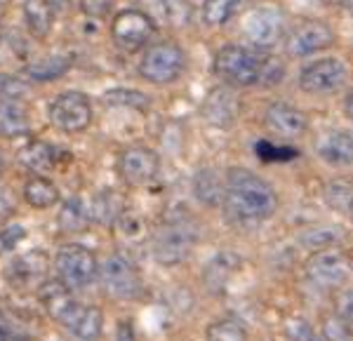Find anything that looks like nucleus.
I'll use <instances>...</instances> for the list:
<instances>
[{"instance_id":"1","label":"nucleus","mask_w":353,"mask_h":341,"mask_svg":"<svg viewBox=\"0 0 353 341\" xmlns=\"http://www.w3.org/2000/svg\"><path fill=\"white\" fill-rule=\"evenodd\" d=\"M224 212L238 226H257L278 212V193L266 179L245 167L226 172Z\"/></svg>"},{"instance_id":"2","label":"nucleus","mask_w":353,"mask_h":341,"mask_svg":"<svg viewBox=\"0 0 353 341\" xmlns=\"http://www.w3.org/2000/svg\"><path fill=\"white\" fill-rule=\"evenodd\" d=\"M38 297L45 309V313L68 329L81 341H97L104 334V313L99 306L81 304L73 297V289L66 287L61 280H45Z\"/></svg>"},{"instance_id":"3","label":"nucleus","mask_w":353,"mask_h":341,"mask_svg":"<svg viewBox=\"0 0 353 341\" xmlns=\"http://www.w3.org/2000/svg\"><path fill=\"white\" fill-rule=\"evenodd\" d=\"M264 54L243 45H224L214 56V73L231 87H252L261 83Z\"/></svg>"},{"instance_id":"4","label":"nucleus","mask_w":353,"mask_h":341,"mask_svg":"<svg viewBox=\"0 0 353 341\" xmlns=\"http://www.w3.org/2000/svg\"><path fill=\"white\" fill-rule=\"evenodd\" d=\"M198 242V229L189 219H172L153 233V257L163 266H176L191 257Z\"/></svg>"},{"instance_id":"5","label":"nucleus","mask_w":353,"mask_h":341,"mask_svg":"<svg viewBox=\"0 0 353 341\" xmlns=\"http://www.w3.org/2000/svg\"><path fill=\"white\" fill-rule=\"evenodd\" d=\"M186 71V54L172 41L156 43L144 52L139 61V73L144 81L153 85L176 83Z\"/></svg>"},{"instance_id":"6","label":"nucleus","mask_w":353,"mask_h":341,"mask_svg":"<svg viewBox=\"0 0 353 341\" xmlns=\"http://www.w3.org/2000/svg\"><path fill=\"white\" fill-rule=\"evenodd\" d=\"M54 266L59 280L66 287H71L73 292L90 287L94 282L97 273H99L94 252L85 245H78V242H68V245L61 247L54 257Z\"/></svg>"},{"instance_id":"7","label":"nucleus","mask_w":353,"mask_h":341,"mask_svg":"<svg viewBox=\"0 0 353 341\" xmlns=\"http://www.w3.org/2000/svg\"><path fill=\"white\" fill-rule=\"evenodd\" d=\"M50 123L66 134L85 132L92 123V104L83 92H61L50 104Z\"/></svg>"},{"instance_id":"8","label":"nucleus","mask_w":353,"mask_h":341,"mask_svg":"<svg viewBox=\"0 0 353 341\" xmlns=\"http://www.w3.org/2000/svg\"><path fill=\"white\" fill-rule=\"evenodd\" d=\"M304 273L313 285L334 289L346 282V278H349V273H351V266L341 249L323 247V249H316V252L304 261Z\"/></svg>"},{"instance_id":"9","label":"nucleus","mask_w":353,"mask_h":341,"mask_svg":"<svg viewBox=\"0 0 353 341\" xmlns=\"http://www.w3.org/2000/svg\"><path fill=\"white\" fill-rule=\"evenodd\" d=\"M101 285H104L106 294L116 299H137L141 294V276L137 266L123 254H111L99 269Z\"/></svg>"},{"instance_id":"10","label":"nucleus","mask_w":353,"mask_h":341,"mask_svg":"<svg viewBox=\"0 0 353 341\" xmlns=\"http://www.w3.org/2000/svg\"><path fill=\"white\" fill-rule=\"evenodd\" d=\"M153 33H156L153 19L141 10H123V12L113 17L111 38L125 52L141 50L153 38Z\"/></svg>"},{"instance_id":"11","label":"nucleus","mask_w":353,"mask_h":341,"mask_svg":"<svg viewBox=\"0 0 353 341\" xmlns=\"http://www.w3.org/2000/svg\"><path fill=\"white\" fill-rule=\"evenodd\" d=\"M346 76H349V68L339 56H325L301 68L299 87L306 94H330L337 92L346 83Z\"/></svg>"},{"instance_id":"12","label":"nucleus","mask_w":353,"mask_h":341,"mask_svg":"<svg viewBox=\"0 0 353 341\" xmlns=\"http://www.w3.org/2000/svg\"><path fill=\"white\" fill-rule=\"evenodd\" d=\"M334 45L332 26L323 19H304L290 28L285 36V50L290 56H309Z\"/></svg>"},{"instance_id":"13","label":"nucleus","mask_w":353,"mask_h":341,"mask_svg":"<svg viewBox=\"0 0 353 341\" xmlns=\"http://www.w3.org/2000/svg\"><path fill=\"white\" fill-rule=\"evenodd\" d=\"M161 161L158 153L146 149V146H130L118 156V174L128 186H149L158 177Z\"/></svg>"},{"instance_id":"14","label":"nucleus","mask_w":353,"mask_h":341,"mask_svg":"<svg viewBox=\"0 0 353 341\" xmlns=\"http://www.w3.org/2000/svg\"><path fill=\"white\" fill-rule=\"evenodd\" d=\"M283 14L276 8H257L245 17V36L259 50H271L283 38Z\"/></svg>"},{"instance_id":"15","label":"nucleus","mask_w":353,"mask_h":341,"mask_svg":"<svg viewBox=\"0 0 353 341\" xmlns=\"http://www.w3.org/2000/svg\"><path fill=\"white\" fill-rule=\"evenodd\" d=\"M50 261L48 254L41 249H31V252L17 257L8 269L10 285L17 289H41V285L48 280Z\"/></svg>"},{"instance_id":"16","label":"nucleus","mask_w":353,"mask_h":341,"mask_svg":"<svg viewBox=\"0 0 353 341\" xmlns=\"http://www.w3.org/2000/svg\"><path fill=\"white\" fill-rule=\"evenodd\" d=\"M241 113V101L238 94L231 90V85H219L212 87L205 96L203 104V118L214 127H231Z\"/></svg>"},{"instance_id":"17","label":"nucleus","mask_w":353,"mask_h":341,"mask_svg":"<svg viewBox=\"0 0 353 341\" xmlns=\"http://www.w3.org/2000/svg\"><path fill=\"white\" fill-rule=\"evenodd\" d=\"M264 123L273 134L285 136V139H297V136H301L309 130L306 113L292 104H283V101H276V104H271L266 109Z\"/></svg>"},{"instance_id":"18","label":"nucleus","mask_w":353,"mask_h":341,"mask_svg":"<svg viewBox=\"0 0 353 341\" xmlns=\"http://www.w3.org/2000/svg\"><path fill=\"white\" fill-rule=\"evenodd\" d=\"M316 153L323 163L332 167H351L353 165V132L346 130H330L318 139Z\"/></svg>"},{"instance_id":"19","label":"nucleus","mask_w":353,"mask_h":341,"mask_svg":"<svg viewBox=\"0 0 353 341\" xmlns=\"http://www.w3.org/2000/svg\"><path fill=\"white\" fill-rule=\"evenodd\" d=\"M31 132V113L26 99H5L0 96V136L14 139Z\"/></svg>"},{"instance_id":"20","label":"nucleus","mask_w":353,"mask_h":341,"mask_svg":"<svg viewBox=\"0 0 353 341\" xmlns=\"http://www.w3.org/2000/svg\"><path fill=\"white\" fill-rule=\"evenodd\" d=\"M17 158H19L21 165H26V167L36 174H48L59 165V151L43 139L26 141L19 149V153H17Z\"/></svg>"},{"instance_id":"21","label":"nucleus","mask_w":353,"mask_h":341,"mask_svg":"<svg viewBox=\"0 0 353 341\" xmlns=\"http://www.w3.org/2000/svg\"><path fill=\"white\" fill-rule=\"evenodd\" d=\"M224 191L226 174H219L217 169H198V174L193 177V196L203 205H208V207H217V205L224 203Z\"/></svg>"},{"instance_id":"22","label":"nucleus","mask_w":353,"mask_h":341,"mask_svg":"<svg viewBox=\"0 0 353 341\" xmlns=\"http://www.w3.org/2000/svg\"><path fill=\"white\" fill-rule=\"evenodd\" d=\"M24 21L31 31L33 38L43 41L52 33V26H54V8L50 5V0H24Z\"/></svg>"},{"instance_id":"23","label":"nucleus","mask_w":353,"mask_h":341,"mask_svg":"<svg viewBox=\"0 0 353 341\" xmlns=\"http://www.w3.org/2000/svg\"><path fill=\"white\" fill-rule=\"evenodd\" d=\"M71 68V59L61 54H52V56H43L38 61H31L28 66H24L21 76L26 78L28 83H52L57 78H61L64 73Z\"/></svg>"},{"instance_id":"24","label":"nucleus","mask_w":353,"mask_h":341,"mask_svg":"<svg viewBox=\"0 0 353 341\" xmlns=\"http://www.w3.org/2000/svg\"><path fill=\"white\" fill-rule=\"evenodd\" d=\"M24 200L33 209H50L59 203V189L43 174H33L24 184Z\"/></svg>"},{"instance_id":"25","label":"nucleus","mask_w":353,"mask_h":341,"mask_svg":"<svg viewBox=\"0 0 353 341\" xmlns=\"http://www.w3.org/2000/svg\"><path fill=\"white\" fill-rule=\"evenodd\" d=\"M123 212H125V203L116 191L97 193L94 200H92V207H90L92 219L101 226H113L116 221H121Z\"/></svg>"},{"instance_id":"26","label":"nucleus","mask_w":353,"mask_h":341,"mask_svg":"<svg viewBox=\"0 0 353 341\" xmlns=\"http://www.w3.org/2000/svg\"><path fill=\"white\" fill-rule=\"evenodd\" d=\"M57 221H59L61 231L81 233V231H85L90 226V221H92V214H90L88 205L83 203V198H68V200L61 205Z\"/></svg>"},{"instance_id":"27","label":"nucleus","mask_w":353,"mask_h":341,"mask_svg":"<svg viewBox=\"0 0 353 341\" xmlns=\"http://www.w3.org/2000/svg\"><path fill=\"white\" fill-rule=\"evenodd\" d=\"M248 329L238 318H221L205 329V341H245Z\"/></svg>"},{"instance_id":"28","label":"nucleus","mask_w":353,"mask_h":341,"mask_svg":"<svg viewBox=\"0 0 353 341\" xmlns=\"http://www.w3.org/2000/svg\"><path fill=\"white\" fill-rule=\"evenodd\" d=\"M238 257H233V254H219V257H214L210 261V266L205 269V282H208L210 287L219 289L224 287L226 282H229L231 273L238 269Z\"/></svg>"},{"instance_id":"29","label":"nucleus","mask_w":353,"mask_h":341,"mask_svg":"<svg viewBox=\"0 0 353 341\" xmlns=\"http://www.w3.org/2000/svg\"><path fill=\"white\" fill-rule=\"evenodd\" d=\"M243 0H205L203 3V19L208 26H221L231 19Z\"/></svg>"},{"instance_id":"30","label":"nucleus","mask_w":353,"mask_h":341,"mask_svg":"<svg viewBox=\"0 0 353 341\" xmlns=\"http://www.w3.org/2000/svg\"><path fill=\"white\" fill-rule=\"evenodd\" d=\"M323 198H325V203L334 209V212H344L346 214L349 203L353 198V184L349 179L330 181V184L325 186V191H323Z\"/></svg>"},{"instance_id":"31","label":"nucleus","mask_w":353,"mask_h":341,"mask_svg":"<svg viewBox=\"0 0 353 341\" xmlns=\"http://www.w3.org/2000/svg\"><path fill=\"white\" fill-rule=\"evenodd\" d=\"M104 104L109 106H128V109L146 111L151 106V99L144 92H137V90H111L104 94Z\"/></svg>"},{"instance_id":"32","label":"nucleus","mask_w":353,"mask_h":341,"mask_svg":"<svg viewBox=\"0 0 353 341\" xmlns=\"http://www.w3.org/2000/svg\"><path fill=\"white\" fill-rule=\"evenodd\" d=\"M321 339L323 341H353V329L349 322L344 320L341 316H325L321 325Z\"/></svg>"},{"instance_id":"33","label":"nucleus","mask_w":353,"mask_h":341,"mask_svg":"<svg viewBox=\"0 0 353 341\" xmlns=\"http://www.w3.org/2000/svg\"><path fill=\"white\" fill-rule=\"evenodd\" d=\"M31 94V83L24 76H8L0 73V96L5 99H26Z\"/></svg>"},{"instance_id":"34","label":"nucleus","mask_w":353,"mask_h":341,"mask_svg":"<svg viewBox=\"0 0 353 341\" xmlns=\"http://www.w3.org/2000/svg\"><path fill=\"white\" fill-rule=\"evenodd\" d=\"M337 240H339V233L334 229H327V226H323V229H309L301 233V242L306 247H311L313 252L323 247H332Z\"/></svg>"},{"instance_id":"35","label":"nucleus","mask_w":353,"mask_h":341,"mask_svg":"<svg viewBox=\"0 0 353 341\" xmlns=\"http://www.w3.org/2000/svg\"><path fill=\"white\" fill-rule=\"evenodd\" d=\"M257 156L264 163H283V161H292V158H297V151L288 149V146H276V144H271V141H259Z\"/></svg>"},{"instance_id":"36","label":"nucleus","mask_w":353,"mask_h":341,"mask_svg":"<svg viewBox=\"0 0 353 341\" xmlns=\"http://www.w3.org/2000/svg\"><path fill=\"white\" fill-rule=\"evenodd\" d=\"M116 0H78V8L88 19H106Z\"/></svg>"},{"instance_id":"37","label":"nucleus","mask_w":353,"mask_h":341,"mask_svg":"<svg viewBox=\"0 0 353 341\" xmlns=\"http://www.w3.org/2000/svg\"><path fill=\"white\" fill-rule=\"evenodd\" d=\"M288 337L290 341H323L321 334L313 329V325L304 320V318H297L288 325Z\"/></svg>"},{"instance_id":"38","label":"nucleus","mask_w":353,"mask_h":341,"mask_svg":"<svg viewBox=\"0 0 353 341\" xmlns=\"http://www.w3.org/2000/svg\"><path fill=\"white\" fill-rule=\"evenodd\" d=\"M337 316H341L349 325H353V287L341 289L337 294Z\"/></svg>"},{"instance_id":"39","label":"nucleus","mask_w":353,"mask_h":341,"mask_svg":"<svg viewBox=\"0 0 353 341\" xmlns=\"http://www.w3.org/2000/svg\"><path fill=\"white\" fill-rule=\"evenodd\" d=\"M24 236L26 233L21 226H10V229L0 231V249H14Z\"/></svg>"},{"instance_id":"40","label":"nucleus","mask_w":353,"mask_h":341,"mask_svg":"<svg viewBox=\"0 0 353 341\" xmlns=\"http://www.w3.org/2000/svg\"><path fill=\"white\" fill-rule=\"evenodd\" d=\"M344 113H346V118L353 123V87L344 96Z\"/></svg>"},{"instance_id":"41","label":"nucleus","mask_w":353,"mask_h":341,"mask_svg":"<svg viewBox=\"0 0 353 341\" xmlns=\"http://www.w3.org/2000/svg\"><path fill=\"white\" fill-rule=\"evenodd\" d=\"M118 341H134L132 327H130V325H121V327H118Z\"/></svg>"},{"instance_id":"42","label":"nucleus","mask_w":353,"mask_h":341,"mask_svg":"<svg viewBox=\"0 0 353 341\" xmlns=\"http://www.w3.org/2000/svg\"><path fill=\"white\" fill-rule=\"evenodd\" d=\"M0 341H10V327L3 313H0Z\"/></svg>"},{"instance_id":"43","label":"nucleus","mask_w":353,"mask_h":341,"mask_svg":"<svg viewBox=\"0 0 353 341\" xmlns=\"http://www.w3.org/2000/svg\"><path fill=\"white\" fill-rule=\"evenodd\" d=\"M50 5L54 8V12H61V10L68 5V0H50Z\"/></svg>"},{"instance_id":"44","label":"nucleus","mask_w":353,"mask_h":341,"mask_svg":"<svg viewBox=\"0 0 353 341\" xmlns=\"http://www.w3.org/2000/svg\"><path fill=\"white\" fill-rule=\"evenodd\" d=\"M341 8H344L346 12L353 17V0H344V3H341Z\"/></svg>"},{"instance_id":"45","label":"nucleus","mask_w":353,"mask_h":341,"mask_svg":"<svg viewBox=\"0 0 353 341\" xmlns=\"http://www.w3.org/2000/svg\"><path fill=\"white\" fill-rule=\"evenodd\" d=\"M346 217H349L351 224H353V198H351V203H349V209H346Z\"/></svg>"},{"instance_id":"46","label":"nucleus","mask_w":353,"mask_h":341,"mask_svg":"<svg viewBox=\"0 0 353 341\" xmlns=\"http://www.w3.org/2000/svg\"><path fill=\"white\" fill-rule=\"evenodd\" d=\"M323 3H325V5H341L344 0H323Z\"/></svg>"},{"instance_id":"47","label":"nucleus","mask_w":353,"mask_h":341,"mask_svg":"<svg viewBox=\"0 0 353 341\" xmlns=\"http://www.w3.org/2000/svg\"><path fill=\"white\" fill-rule=\"evenodd\" d=\"M0 172H3V158H0Z\"/></svg>"},{"instance_id":"48","label":"nucleus","mask_w":353,"mask_h":341,"mask_svg":"<svg viewBox=\"0 0 353 341\" xmlns=\"http://www.w3.org/2000/svg\"><path fill=\"white\" fill-rule=\"evenodd\" d=\"M0 41H3V26H0Z\"/></svg>"},{"instance_id":"49","label":"nucleus","mask_w":353,"mask_h":341,"mask_svg":"<svg viewBox=\"0 0 353 341\" xmlns=\"http://www.w3.org/2000/svg\"><path fill=\"white\" fill-rule=\"evenodd\" d=\"M14 341H28V339H14Z\"/></svg>"}]
</instances>
